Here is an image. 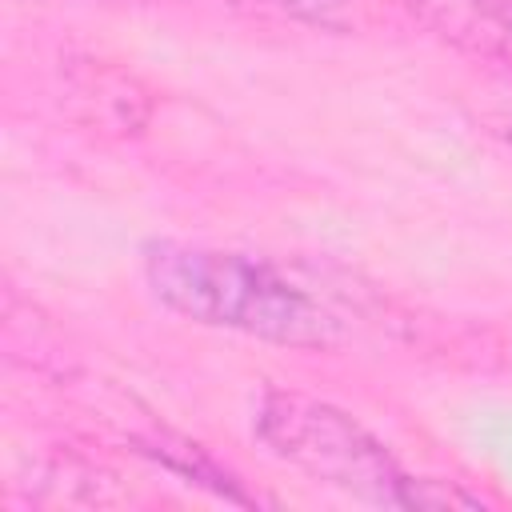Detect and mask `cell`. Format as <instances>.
I'll use <instances>...</instances> for the list:
<instances>
[{
	"label": "cell",
	"instance_id": "6da1fadb",
	"mask_svg": "<svg viewBox=\"0 0 512 512\" xmlns=\"http://www.w3.org/2000/svg\"><path fill=\"white\" fill-rule=\"evenodd\" d=\"M144 280L168 312L204 328L292 348H324L340 336L336 316L312 292L248 252L156 240L144 248Z\"/></svg>",
	"mask_w": 512,
	"mask_h": 512
},
{
	"label": "cell",
	"instance_id": "7a4b0ae2",
	"mask_svg": "<svg viewBox=\"0 0 512 512\" xmlns=\"http://www.w3.org/2000/svg\"><path fill=\"white\" fill-rule=\"evenodd\" d=\"M256 436L288 468L344 496H356L364 504H380V508H456V504L476 508L480 504L476 496L444 480L408 476L396 464V456L384 448V440H376L356 416L292 388L264 392L256 408Z\"/></svg>",
	"mask_w": 512,
	"mask_h": 512
},
{
	"label": "cell",
	"instance_id": "3957f363",
	"mask_svg": "<svg viewBox=\"0 0 512 512\" xmlns=\"http://www.w3.org/2000/svg\"><path fill=\"white\" fill-rule=\"evenodd\" d=\"M448 48L512 76V0H404Z\"/></svg>",
	"mask_w": 512,
	"mask_h": 512
},
{
	"label": "cell",
	"instance_id": "277c9868",
	"mask_svg": "<svg viewBox=\"0 0 512 512\" xmlns=\"http://www.w3.org/2000/svg\"><path fill=\"white\" fill-rule=\"evenodd\" d=\"M236 4L284 16V20H300L312 28H340L348 16V0H236Z\"/></svg>",
	"mask_w": 512,
	"mask_h": 512
}]
</instances>
